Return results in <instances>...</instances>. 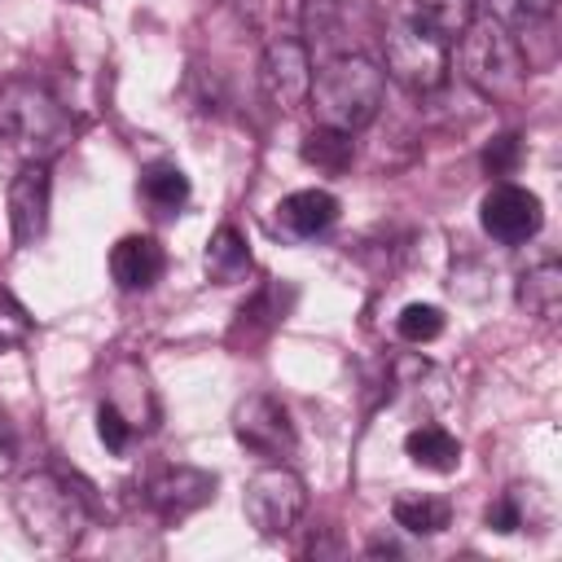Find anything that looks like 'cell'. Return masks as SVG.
Returning <instances> with one entry per match:
<instances>
[{
    "label": "cell",
    "instance_id": "cell-13",
    "mask_svg": "<svg viewBox=\"0 0 562 562\" xmlns=\"http://www.w3.org/2000/svg\"><path fill=\"white\" fill-rule=\"evenodd\" d=\"M338 220V198L329 189H294L277 202V228H285L290 237H321L325 228H334Z\"/></svg>",
    "mask_w": 562,
    "mask_h": 562
},
{
    "label": "cell",
    "instance_id": "cell-4",
    "mask_svg": "<svg viewBox=\"0 0 562 562\" xmlns=\"http://www.w3.org/2000/svg\"><path fill=\"white\" fill-rule=\"evenodd\" d=\"M457 66H461L465 83L487 101H518L527 88V70H531L522 40L509 26H501L496 18H474L461 31Z\"/></svg>",
    "mask_w": 562,
    "mask_h": 562
},
{
    "label": "cell",
    "instance_id": "cell-25",
    "mask_svg": "<svg viewBox=\"0 0 562 562\" xmlns=\"http://www.w3.org/2000/svg\"><path fill=\"white\" fill-rule=\"evenodd\" d=\"M26 338H31V316H26V307H22L9 290H0V351L22 347Z\"/></svg>",
    "mask_w": 562,
    "mask_h": 562
},
{
    "label": "cell",
    "instance_id": "cell-21",
    "mask_svg": "<svg viewBox=\"0 0 562 562\" xmlns=\"http://www.w3.org/2000/svg\"><path fill=\"white\" fill-rule=\"evenodd\" d=\"M408 18L426 22L430 31H439L443 40L461 35L470 22H474V0H413Z\"/></svg>",
    "mask_w": 562,
    "mask_h": 562
},
{
    "label": "cell",
    "instance_id": "cell-5",
    "mask_svg": "<svg viewBox=\"0 0 562 562\" xmlns=\"http://www.w3.org/2000/svg\"><path fill=\"white\" fill-rule=\"evenodd\" d=\"M382 53H386V75L395 83H404L408 92H435L448 79L452 66V40H443L439 31H430L417 18H395L382 35Z\"/></svg>",
    "mask_w": 562,
    "mask_h": 562
},
{
    "label": "cell",
    "instance_id": "cell-12",
    "mask_svg": "<svg viewBox=\"0 0 562 562\" xmlns=\"http://www.w3.org/2000/svg\"><path fill=\"white\" fill-rule=\"evenodd\" d=\"M162 272H167V250L145 233H127L110 246V277L119 290H127V294L149 290V285H158Z\"/></svg>",
    "mask_w": 562,
    "mask_h": 562
},
{
    "label": "cell",
    "instance_id": "cell-10",
    "mask_svg": "<svg viewBox=\"0 0 562 562\" xmlns=\"http://www.w3.org/2000/svg\"><path fill=\"white\" fill-rule=\"evenodd\" d=\"M259 79H263V92L277 110H299L307 101V88H312V57H307V44L303 40H272L263 48V61H259Z\"/></svg>",
    "mask_w": 562,
    "mask_h": 562
},
{
    "label": "cell",
    "instance_id": "cell-14",
    "mask_svg": "<svg viewBox=\"0 0 562 562\" xmlns=\"http://www.w3.org/2000/svg\"><path fill=\"white\" fill-rule=\"evenodd\" d=\"M202 268H206V281L215 285H237L250 277L255 259H250V241L237 224H220L202 250Z\"/></svg>",
    "mask_w": 562,
    "mask_h": 562
},
{
    "label": "cell",
    "instance_id": "cell-27",
    "mask_svg": "<svg viewBox=\"0 0 562 562\" xmlns=\"http://www.w3.org/2000/svg\"><path fill=\"white\" fill-rule=\"evenodd\" d=\"M97 435H101V443H105L110 452H127V443L136 439L132 422H127L110 400H101V404H97Z\"/></svg>",
    "mask_w": 562,
    "mask_h": 562
},
{
    "label": "cell",
    "instance_id": "cell-9",
    "mask_svg": "<svg viewBox=\"0 0 562 562\" xmlns=\"http://www.w3.org/2000/svg\"><path fill=\"white\" fill-rule=\"evenodd\" d=\"M9 233L13 246L26 250L48 233V206H53V180H48V162H22L18 176L9 180Z\"/></svg>",
    "mask_w": 562,
    "mask_h": 562
},
{
    "label": "cell",
    "instance_id": "cell-18",
    "mask_svg": "<svg viewBox=\"0 0 562 562\" xmlns=\"http://www.w3.org/2000/svg\"><path fill=\"white\" fill-rule=\"evenodd\" d=\"M189 176L176 162H154L140 171V198L158 211V215H180L189 206Z\"/></svg>",
    "mask_w": 562,
    "mask_h": 562
},
{
    "label": "cell",
    "instance_id": "cell-1",
    "mask_svg": "<svg viewBox=\"0 0 562 562\" xmlns=\"http://www.w3.org/2000/svg\"><path fill=\"white\" fill-rule=\"evenodd\" d=\"M75 136L70 110L31 75L0 83V140L22 162H53Z\"/></svg>",
    "mask_w": 562,
    "mask_h": 562
},
{
    "label": "cell",
    "instance_id": "cell-23",
    "mask_svg": "<svg viewBox=\"0 0 562 562\" xmlns=\"http://www.w3.org/2000/svg\"><path fill=\"white\" fill-rule=\"evenodd\" d=\"M395 329H400V338L404 342H435L439 334H443V312L435 307V303H408L400 316H395Z\"/></svg>",
    "mask_w": 562,
    "mask_h": 562
},
{
    "label": "cell",
    "instance_id": "cell-22",
    "mask_svg": "<svg viewBox=\"0 0 562 562\" xmlns=\"http://www.w3.org/2000/svg\"><path fill=\"white\" fill-rule=\"evenodd\" d=\"M553 4L558 0H487V18H496L501 26H509L514 35H527V31H536L549 13H553Z\"/></svg>",
    "mask_w": 562,
    "mask_h": 562
},
{
    "label": "cell",
    "instance_id": "cell-17",
    "mask_svg": "<svg viewBox=\"0 0 562 562\" xmlns=\"http://www.w3.org/2000/svg\"><path fill=\"white\" fill-rule=\"evenodd\" d=\"M391 518H395V527H404V531H413V536H439V531H448V522H452V505H448L443 496L400 492V496L391 501Z\"/></svg>",
    "mask_w": 562,
    "mask_h": 562
},
{
    "label": "cell",
    "instance_id": "cell-6",
    "mask_svg": "<svg viewBox=\"0 0 562 562\" xmlns=\"http://www.w3.org/2000/svg\"><path fill=\"white\" fill-rule=\"evenodd\" d=\"M246 522L263 536V540H281L294 531V522L307 509V483L285 465V461H268L263 470L250 474L246 496H241Z\"/></svg>",
    "mask_w": 562,
    "mask_h": 562
},
{
    "label": "cell",
    "instance_id": "cell-11",
    "mask_svg": "<svg viewBox=\"0 0 562 562\" xmlns=\"http://www.w3.org/2000/svg\"><path fill=\"white\" fill-rule=\"evenodd\" d=\"M211 501H215V474H206L198 465H167L149 483V505L162 522H180Z\"/></svg>",
    "mask_w": 562,
    "mask_h": 562
},
{
    "label": "cell",
    "instance_id": "cell-7",
    "mask_svg": "<svg viewBox=\"0 0 562 562\" xmlns=\"http://www.w3.org/2000/svg\"><path fill=\"white\" fill-rule=\"evenodd\" d=\"M233 435L259 461H290L294 448H299V430L290 422V408L277 395H268V391H255V395L237 400V408H233Z\"/></svg>",
    "mask_w": 562,
    "mask_h": 562
},
{
    "label": "cell",
    "instance_id": "cell-20",
    "mask_svg": "<svg viewBox=\"0 0 562 562\" xmlns=\"http://www.w3.org/2000/svg\"><path fill=\"white\" fill-rule=\"evenodd\" d=\"M303 162L307 167H316V171H325V176H338V171H347L351 167V158H356V145H351V136L347 132H334V127H316V132H307V140H303Z\"/></svg>",
    "mask_w": 562,
    "mask_h": 562
},
{
    "label": "cell",
    "instance_id": "cell-26",
    "mask_svg": "<svg viewBox=\"0 0 562 562\" xmlns=\"http://www.w3.org/2000/svg\"><path fill=\"white\" fill-rule=\"evenodd\" d=\"M518 162H522V136H518V132L496 136V140L483 149V171H487V176H514Z\"/></svg>",
    "mask_w": 562,
    "mask_h": 562
},
{
    "label": "cell",
    "instance_id": "cell-24",
    "mask_svg": "<svg viewBox=\"0 0 562 562\" xmlns=\"http://www.w3.org/2000/svg\"><path fill=\"white\" fill-rule=\"evenodd\" d=\"M483 522H487L492 531H501V536L522 531V527H527V496H522V483H514L509 492H501V496L487 505Z\"/></svg>",
    "mask_w": 562,
    "mask_h": 562
},
{
    "label": "cell",
    "instance_id": "cell-2",
    "mask_svg": "<svg viewBox=\"0 0 562 562\" xmlns=\"http://www.w3.org/2000/svg\"><path fill=\"white\" fill-rule=\"evenodd\" d=\"M386 97V70L364 57V53H338L329 57L321 70H312V88H307V105L316 114V127H334V132H364Z\"/></svg>",
    "mask_w": 562,
    "mask_h": 562
},
{
    "label": "cell",
    "instance_id": "cell-15",
    "mask_svg": "<svg viewBox=\"0 0 562 562\" xmlns=\"http://www.w3.org/2000/svg\"><path fill=\"white\" fill-rule=\"evenodd\" d=\"M404 452H408L413 465H422V470H430V474H452V470L461 465V439H457L452 430L435 426V422L413 426V430L404 435Z\"/></svg>",
    "mask_w": 562,
    "mask_h": 562
},
{
    "label": "cell",
    "instance_id": "cell-3",
    "mask_svg": "<svg viewBox=\"0 0 562 562\" xmlns=\"http://www.w3.org/2000/svg\"><path fill=\"white\" fill-rule=\"evenodd\" d=\"M13 514L26 540L44 553H70L92 522L88 496L53 470H35L13 487Z\"/></svg>",
    "mask_w": 562,
    "mask_h": 562
},
{
    "label": "cell",
    "instance_id": "cell-19",
    "mask_svg": "<svg viewBox=\"0 0 562 562\" xmlns=\"http://www.w3.org/2000/svg\"><path fill=\"white\" fill-rule=\"evenodd\" d=\"M285 307H290V299L281 303V285H263V290H255L250 303H241V312H237V329H233V334L246 329V351L259 347V342L285 321Z\"/></svg>",
    "mask_w": 562,
    "mask_h": 562
},
{
    "label": "cell",
    "instance_id": "cell-28",
    "mask_svg": "<svg viewBox=\"0 0 562 562\" xmlns=\"http://www.w3.org/2000/svg\"><path fill=\"white\" fill-rule=\"evenodd\" d=\"M13 465H18V435H13V426L0 417V479L13 474Z\"/></svg>",
    "mask_w": 562,
    "mask_h": 562
},
{
    "label": "cell",
    "instance_id": "cell-16",
    "mask_svg": "<svg viewBox=\"0 0 562 562\" xmlns=\"http://www.w3.org/2000/svg\"><path fill=\"white\" fill-rule=\"evenodd\" d=\"M518 307L536 321H558V307H562V263L544 259L536 268H527L518 277Z\"/></svg>",
    "mask_w": 562,
    "mask_h": 562
},
{
    "label": "cell",
    "instance_id": "cell-8",
    "mask_svg": "<svg viewBox=\"0 0 562 562\" xmlns=\"http://www.w3.org/2000/svg\"><path fill=\"white\" fill-rule=\"evenodd\" d=\"M479 224H483V233H487L492 241L518 246V241H531V237L540 233V224H544V202H540L531 189L501 180V184H492V189L483 193V202H479Z\"/></svg>",
    "mask_w": 562,
    "mask_h": 562
}]
</instances>
